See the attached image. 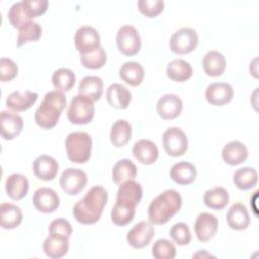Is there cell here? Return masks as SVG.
Returning <instances> with one entry per match:
<instances>
[{
  "label": "cell",
  "mask_w": 259,
  "mask_h": 259,
  "mask_svg": "<svg viewBox=\"0 0 259 259\" xmlns=\"http://www.w3.org/2000/svg\"><path fill=\"white\" fill-rule=\"evenodd\" d=\"M170 177L177 184H190L196 178V168L191 163L185 161L175 163L170 170Z\"/></svg>",
  "instance_id": "26"
},
{
  "label": "cell",
  "mask_w": 259,
  "mask_h": 259,
  "mask_svg": "<svg viewBox=\"0 0 259 259\" xmlns=\"http://www.w3.org/2000/svg\"><path fill=\"white\" fill-rule=\"evenodd\" d=\"M235 185L241 190H248L253 188L258 181V174L254 168L244 167L238 169L233 175Z\"/></svg>",
  "instance_id": "35"
},
{
  "label": "cell",
  "mask_w": 259,
  "mask_h": 259,
  "mask_svg": "<svg viewBox=\"0 0 259 259\" xmlns=\"http://www.w3.org/2000/svg\"><path fill=\"white\" fill-rule=\"evenodd\" d=\"M194 232L200 242L210 241L218 232V219L209 212L199 213L195 220Z\"/></svg>",
  "instance_id": "13"
},
{
  "label": "cell",
  "mask_w": 259,
  "mask_h": 259,
  "mask_svg": "<svg viewBox=\"0 0 259 259\" xmlns=\"http://www.w3.org/2000/svg\"><path fill=\"white\" fill-rule=\"evenodd\" d=\"M32 203L39 212L51 213L59 207L60 198L54 189L40 187L33 193Z\"/></svg>",
  "instance_id": "12"
},
{
  "label": "cell",
  "mask_w": 259,
  "mask_h": 259,
  "mask_svg": "<svg viewBox=\"0 0 259 259\" xmlns=\"http://www.w3.org/2000/svg\"><path fill=\"white\" fill-rule=\"evenodd\" d=\"M106 100L113 108L125 109L132 100V93L125 86L113 83L106 89Z\"/></svg>",
  "instance_id": "22"
},
{
  "label": "cell",
  "mask_w": 259,
  "mask_h": 259,
  "mask_svg": "<svg viewBox=\"0 0 259 259\" xmlns=\"http://www.w3.org/2000/svg\"><path fill=\"white\" fill-rule=\"evenodd\" d=\"M143 196V189L140 183L134 179L122 182L118 188L116 201L136 207Z\"/></svg>",
  "instance_id": "17"
},
{
  "label": "cell",
  "mask_w": 259,
  "mask_h": 259,
  "mask_svg": "<svg viewBox=\"0 0 259 259\" xmlns=\"http://www.w3.org/2000/svg\"><path fill=\"white\" fill-rule=\"evenodd\" d=\"M226 218L229 227L236 231L245 230L250 225V215L248 209L241 202L234 203L229 208Z\"/></svg>",
  "instance_id": "24"
},
{
  "label": "cell",
  "mask_w": 259,
  "mask_h": 259,
  "mask_svg": "<svg viewBox=\"0 0 259 259\" xmlns=\"http://www.w3.org/2000/svg\"><path fill=\"white\" fill-rule=\"evenodd\" d=\"M93 101L83 95H75L69 104L67 116L71 123L83 125L89 123L94 117Z\"/></svg>",
  "instance_id": "5"
},
{
  "label": "cell",
  "mask_w": 259,
  "mask_h": 259,
  "mask_svg": "<svg viewBox=\"0 0 259 259\" xmlns=\"http://www.w3.org/2000/svg\"><path fill=\"white\" fill-rule=\"evenodd\" d=\"M132 137V126L125 119H117L112 125L109 134L113 146L120 148L126 145Z\"/></svg>",
  "instance_id": "30"
},
{
  "label": "cell",
  "mask_w": 259,
  "mask_h": 259,
  "mask_svg": "<svg viewBox=\"0 0 259 259\" xmlns=\"http://www.w3.org/2000/svg\"><path fill=\"white\" fill-rule=\"evenodd\" d=\"M22 2L30 18L38 17L44 14L47 11L49 5L47 0H22Z\"/></svg>",
  "instance_id": "46"
},
{
  "label": "cell",
  "mask_w": 259,
  "mask_h": 259,
  "mask_svg": "<svg viewBox=\"0 0 259 259\" xmlns=\"http://www.w3.org/2000/svg\"><path fill=\"white\" fill-rule=\"evenodd\" d=\"M155 234V229L151 222L142 221L136 224L126 235L127 243L134 249H143L150 244Z\"/></svg>",
  "instance_id": "10"
},
{
  "label": "cell",
  "mask_w": 259,
  "mask_h": 259,
  "mask_svg": "<svg viewBox=\"0 0 259 259\" xmlns=\"http://www.w3.org/2000/svg\"><path fill=\"white\" fill-rule=\"evenodd\" d=\"M204 73L210 77L221 76L226 69V59L218 51H208L202 59Z\"/></svg>",
  "instance_id": "28"
},
{
  "label": "cell",
  "mask_w": 259,
  "mask_h": 259,
  "mask_svg": "<svg viewBox=\"0 0 259 259\" xmlns=\"http://www.w3.org/2000/svg\"><path fill=\"white\" fill-rule=\"evenodd\" d=\"M86 183V173L78 168H67L60 176V186L69 195H76L81 192Z\"/></svg>",
  "instance_id": "9"
},
{
  "label": "cell",
  "mask_w": 259,
  "mask_h": 259,
  "mask_svg": "<svg viewBox=\"0 0 259 259\" xmlns=\"http://www.w3.org/2000/svg\"><path fill=\"white\" fill-rule=\"evenodd\" d=\"M58 170V162L51 156L40 155L33 162V173L40 180H53L56 177Z\"/></svg>",
  "instance_id": "23"
},
{
  "label": "cell",
  "mask_w": 259,
  "mask_h": 259,
  "mask_svg": "<svg viewBox=\"0 0 259 259\" xmlns=\"http://www.w3.org/2000/svg\"><path fill=\"white\" fill-rule=\"evenodd\" d=\"M248 149L245 144L239 141H231L226 144L222 150V158L225 163L231 166H237L246 161Z\"/></svg>",
  "instance_id": "21"
},
{
  "label": "cell",
  "mask_w": 259,
  "mask_h": 259,
  "mask_svg": "<svg viewBox=\"0 0 259 259\" xmlns=\"http://www.w3.org/2000/svg\"><path fill=\"white\" fill-rule=\"evenodd\" d=\"M166 73L172 81L184 82L192 76V68L188 62L182 59H175L167 65Z\"/></svg>",
  "instance_id": "32"
},
{
  "label": "cell",
  "mask_w": 259,
  "mask_h": 259,
  "mask_svg": "<svg viewBox=\"0 0 259 259\" xmlns=\"http://www.w3.org/2000/svg\"><path fill=\"white\" fill-rule=\"evenodd\" d=\"M234 96L233 87L224 82L211 83L206 87L205 98L206 100L215 106H222L229 103Z\"/></svg>",
  "instance_id": "16"
},
{
  "label": "cell",
  "mask_w": 259,
  "mask_h": 259,
  "mask_svg": "<svg viewBox=\"0 0 259 259\" xmlns=\"http://www.w3.org/2000/svg\"><path fill=\"white\" fill-rule=\"evenodd\" d=\"M135 209L136 207L134 206L116 201L110 212L112 223L116 226H125L130 224L135 217Z\"/></svg>",
  "instance_id": "39"
},
{
  "label": "cell",
  "mask_w": 259,
  "mask_h": 259,
  "mask_svg": "<svg viewBox=\"0 0 259 259\" xmlns=\"http://www.w3.org/2000/svg\"><path fill=\"white\" fill-rule=\"evenodd\" d=\"M133 155L141 164L152 165L159 157V150L154 142L142 139L134 144Z\"/></svg>",
  "instance_id": "18"
},
{
  "label": "cell",
  "mask_w": 259,
  "mask_h": 259,
  "mask_svg": "<svg viewBox=\"0 0 259 259\" xmlns=\"http://www.w3.org/2000/svg\"><path fill=\"white\" fill-rule=\"evenodd\" d=\"M152 255L156 259H173L176 255V249L169 240L159 239L152 247Z\"/></svg>",
  "instance_id": "41"
},
{
  "label": "cell",
  "mask_w": 259,
  "mask_h": 259,
  "mask_svg": "<svg viewBox=\"0 0 259 259\" xmlns=\"http://www.w3.org/2000/svg\"><path fill=\"white\" fill-rule=\"evenodd\" d=\"M42 250L46 256L52 259L64 257L69 251V238L50 234L42 244Z\"/></svg>",
  "instance_id": "20"
},
{
  "label": "cell",
  "mask_w": 259,
  "mask_h": 259,
  "mask_svg": "<svg viewBox=\"0 0 259 259\" xmlns=\"http://www.w3.org/2000/svg\"><path fill=\"white\" fill-rule=\"evenodd\" d=\"M8 16V20L10 22V24L15 27V28H20L22 25H24L25 23L31 21L30 17L28 16L25 7L23 5L22 1H18L13 3L7 13Z\"/></svg>",
  "instance_id": "40"
},
{
  "label": "cell",
  "mask_w": 259,
  "mask_h": 259,
  "mask_svg": "<svg viewBox=\"0 0 259 259\" xmlns=\"http://www.w3.org/2000/svg\"><path fill=\"white\" fill-rule=\"evenodd\" d=\"M145 76L143 66L138 62H125L119 69V77L131 86H138Z\"/></svg>",
  "instance_id": "31"
},
{
  "label": "cell",
  "mask_w": 259,
  "mask_h": 259,
  "mask_svg": "<svg viewBox=\"0 0 259 259\" xmlns=\"http://www.w3.org/2000/svg\"><path fill=\"white\" fill-rule=\"evenodd\" d=\"M182 198L175 189H167L154 198L148 207L149 221L154 225H163L179 211Z\"/></svg>",
  "instance_id": "2"
},
{
  "label": "cell",
  "mask_w": 259,
  "mask_h": 259,
  "mask_svg": "<svg viewBox=\"0 0 259 259\" xmlns=\"http://www.w3.org/2000/svg\"><path fill=\"white\" fill-rule=\"evenodd\" d=\"M78 91L80 95L89 98L92 101L100 99L103 92V82L97 76H86L79 84Z\"/></svg>",
  "instance_id": "29"
},
{
  "label": "cell",
  "mask_w": 259,
  "mask_h": 259,
  "mask_svg": "<svg viewBox=\"0 0 259 259\" xmlns=\"http://www.w3.org/2000/svg\"><path fill=\"white\" fill-rule=\"evenodd\" d=\"M0 225L5 230L17 228L22 222L21 209L12 203L4 202L0 205Z\"/></svg>",
  "instance_id": "27"
},
{
  "label": "cell",
  "mask_w": 259,
  "mask_h": 259,
  "mask_svg": "<svg viewBox=\"0 0 259 259\" xmlns=\"http://www.w3.org/2000/svg\"><path fill=\"white\" fill-rule=\"evenodd\" d=\"M204 204L212 209H223L229 203V192L221 186L208 189L203 195Z\"/></svg>",
  "instance_id": "33"
},
{
  "label": "cell",
  "mask_w": 259,
  "mask_h": 259,
  "mask_svg": "<svg viewBox=\"0 0 259 259\" xmlns=\"http://www.w3.org/2000/svg\"><path fill=\"white\" fill-rule=\"evenodd\" d=\"M23 128L22 117L12 111L3 110L0 113V133L4 140H12Z\"/></svg>",
  "instance_id": "14"
},
{
  "label": "cell",
  "mask_w": 259,
  "mask_h": 259,
  "mask_svg": "<svg viewBox=\"0 0 259 259\" xmlns=\"http://www.w3.org/2000/svg\"><path fill=\"white\" fill-rule=\"evenodd\" d=\"M116 45L125 56H135L141 49V36L133 25H122L116 33Z\"/></svg>",
  "instance_id": "8"
},
{
  "label": "cell",
  "mask_w": 259,
  "mask_h": 259,
  "mask_svg": "<svg viewBox=\"0 0 259 259\" xmlns=\"http://www.w3.org/2000/svg\"><path fill=\"white\" fill-rule=\"evenodd\" d=\"M49 232H50V234L70 238V236L72 235L73 229H72L71 224L66 219L58 218L51 222V224L49 226Z\"/></svg>",
  "instance_id": "45"
},
{
  "label": "cell",
  "mask_w": 259,
  "mask_h": 259,
  "mask_svg": "<svg viewBox=\"0 0 259 259\" xmlns=\"http://www.w3.org/2000/svg\"><path fill=\"white\" fill-rule=\"evenodd\" d=\"M18 73V67L13 60L9 58L0 59V80L1 82H9L13 80Z\"/></svg>",
  "instance_id": "44"
},
{
  "label": "cell",
  "mask_w": 259,
  "mask_h": 259,
  "mask_svg": "<svg viewBox=\"0 0 259 259\" xmlns=\"http://www.w3.org/2000/svg\"><path fill=\"white\" fill-rule=\"evenodd\" d=\"M170 237L179 246L188 245L191 241V234L185 223H177L170 230Z\"/></svg>",
  "instance_id": "42"
},
{
  "label": "cell",
  "mask_w": 259,
  "mask_h": 259,
  "mask_svg": "<svg viewBox=\"0 0 259 259\" xmlns=\"http://www.w3.org/2000/svg\"><path fill=\"white\" fill-rule=\"evenodd\" d=\"M68 159L77 164L86 163L91 155L92 140L86 132H72L65 141Z\"/></svg>",
  "instance_id": "4"
},
{
  "label": "cell",
  "mask_w": 259,
  "mask_h": 259,
  "mask_svg": "<svg viewBox=\"0 0 259 259\" xmlns=\"http://www.w3.org/2000/svg\"><path fill=\"white\" fill-rule=\"evenodd\" d=\"M108 198L107 191L101 185L92 186L85 196L78 200L73 207V214L77 222L84 225L96 223L106 205Z\"/></svg>",
  "instance_id": "1"
},
{
  "label": "cell",
  "mask_w": 259,
  "mask_h": 259,
  "mask_svg": "<svg viewBox=\"0 0 259 259\" xmlns=\"http://www.w3.org/2000/svg\"><path fill=\"white\" fill-rule=\"evenodd\" d=\"M139 10L147 17H156L164 9L163 0H139Z\"/></svg>",
  "instance_id": "43"
},
{
  "label": "cell",
  "mask_w": 259,
  "mask_h": 259,
  "mask_svg": "<svg viewBox=\"0 0 259 259\" xmlns=\"http://www.w3.org/2000/svg\"><path fill=\"white\" fill-rule=\"evenodd\" d=\"M182 100L173 93L164 94L157 102V112L159 116L166 120L176 118L182 111Z\"/></svg>",
  "instance_id": "15"
},
{
  "label": "cell",
  "mask_w": 259,
  "mask_h": 259,
  "mask_svg": "<svg viewBox=\"0 0 259 259\" xmlns=\"http://www.w3.org/2000/svg\"><path fill=\"white\" fill-rule=\"evenodd\" d=\"M74 42L80 54H85L92 52L100 47V36L94 27L84 25L77 29Z\"/></svg>",
  "instance_id": "11"
},
{
  "label": "cell",
  "mask_w": 259,
  "mask_h": 259,
  "mask_svg": "<svg viewBox=\"0 0 259 259\" xmlns=\"http://www.w3.org/2000/svg\"><path fill=\"white\" fill-rule=\"evenodd\" d=\"M198 44L197 32L189 27H182L176 30L169 41L170 49L177 55H184L192 52Z\"/></svg>",
  "instance_id": "6"
},
{
  "label": "cell",
  "mask_w": 259,
  "mask_h": 259,
  "mask_svg": "<svg viewBox=\"0 0 259 259\" xmlns=\"http://www.w3.org/2000/svg\"><path fill=\"white\" fill-rule=\"evenodd\" d=\"M82 65L90 70H97L102 68L106 63V53L102 46L98 47L92 52L80 54Z\"/></svg>",
  "instance_id": "38"
},
{
  "label": "cell",
  "mask_w": 259,
  "mask_h": 259,
  "mask_svg": "<svg viewBox=\"0 0 259 259\" xmlns=\"http://www.w3.org/2000/svg\"><path fill=\"white\" fill-rule=\"evenodd\" d=\"M67 103L65 94L60 90H53L46 93L40 105L35 110L34 119L42 128L54 127L61 116Z\"/></svg>",
  "instance_id": "3"
},
{
  "label": "cell",
  "mask_w": 259,
  "mask_h": 259,
  "mask_svg": "<svg viewBox=\"0 0 259 259\" xmlns=\"http://www.w3.org/2000/svg\"><path fill=\"white\" fill-rule=\"evenodd\" d=\"M38 94L33 91H13L11 92L5 101L6 106L13 111H24L30 108L37 100Z\"/></svg>",
  "instance_id": "19"
},
{
  "label": "cell",
  "mask_w": 259,
  "mask_h": 259,
  "mask_svg": "<svg viewBox=\"0 0 259 259\" xmlns=\"http://www.w3.org/2000/svg\"><path fill=\"white\" fill-rule=\"evenodd\" d=\"M163 146L171 157L182 156L188 148V140L185 133L179 127H169L163 134Z\"/></svg>",
  "instance_id": "7"
},
{
  "label": "cell",
  "mask_w": 259,
  "mask_h": 259,
  "mask_svg": "<svg viewBox=\"0 0 259 259\" xmlns=\"http://www.w3.org/2000/svg\"><path fill=\"white\" fill-rule=\"evenodd\" d=\"M76 82L74 72L68 68H60L56 70L52 76V83L57 90L68 91Z\"/></svg>",
  "instance_id": "36"
},
{
  "label": "cell",
  "mask_w": 259,
  "mask_h": 259,
  "mask_svg": "<svg viewBox=\"0 0 259 259\" xmlns=\"http://www.w3.org/2000/svg\"><path fill=\"white\" fill-rule=\"evenodd\" d=\"M137 175L136 165L128 159H121L112 168V180L116 184L134 179Z\"/></svg>",
  "instance_id": "34"
},
{
  "label": "cell",
  "mask_w": 259,
  "mask_h": 259,
  "mask_svg": "<svg viewBox=\"0 0 259 259\" xmlns=\"http://www.w3.org/2000/svg\"><path fill=\"white\" fill-rule=\"evenodd\" d=\"M29 188L27 178L19 173H13L9 175L5 180V190L7 195L13 200H19L23 198Z\"/></svg>",
  "instance_id": "25"
},
{
  "label": "cell",
  "mask_w": 259,
  "mask_h": 259,
  "mask_svg": "<svg viewBox=\"0 0 259 259\" xmlns=\"http://www.w3.org/2000/svg\"><path fill=\"white\" fill-rule=\"evenodd\" d=\"M41 26L34 21H29L22 25L18 29V35H17V47H20L26 42L30 41H37L41 36Z\"/></svg>",
  "instance_id": "37"
}]
</instances>
